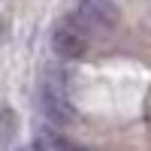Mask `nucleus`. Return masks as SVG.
<instances>
[{"mask_svg": "<svg viewBox=\"0 0 151 151\" xmlns=\"http://www.w3.org/2000/svg\"><path fill=\"white\" fill-rule=\"evenodd\" d=\"M91 48V30L79 15H64L52 24V52L60 60H82Z\"/></svg>", "mask_w": 151, "mask_h": 151, "instance_id": "f03ea898", "label": "nucleus"}, {"mask_svg": "<svg viewBox=\"0 0 151 151\" xmlns=\"http://www.w3.org/2000/svg\"><path fill=\"white\" fill-rule=\"evenodd\" d=\"M40 109L48 118V124L55 127H70L76 121V106L67 94V76L58 67L45 70L42 76V88H40Z\"/></svg>", "mask_w": 151, "mask_h": 151, "instance_id": "f257e3e1", "label": "nucleus"}, {"mask_svg": "<svg viewBox=\"0 0 151 151\" xmlns=\"http://www.w3.org/2000/svg\"><path fill=\"white\" fill-rule=\"evenodd\" d=\"M15 139H18V112L3 106L0 109V151H9Z\"/></svg>", "mask_w": 151, "mask_h": 151, "instance_id": "20e7f679", "label": "nucleus"}, {"mask_svg": "<svg viewBox=\"0 0 151 151\" xmlns=\"http://www.w3.org/2000/svg\"><path fill=\"white\" fill-rule=\"evenodd\" d=\"M15 151H27V148H15Z\"/></svg>", "mask_w": 151, "mask_h": 151, "instance_id": "39448f33", "label": "nucleus"}, {"mask_svg": "<svg viewBox=\"0 0 151 151\" xmlns=\"http://www.w3.org/2000/svg\"><path fill=\"white\" fill-rule=\"evenodd\" d=\"M76 15L88 30H115L121 24V9L115 0H76Z\"/></svg>", "mask_w": 151, "mask_h": 151, "instance_id": "7ed1b4c3", "label": "nucleus"}]
</instances>
